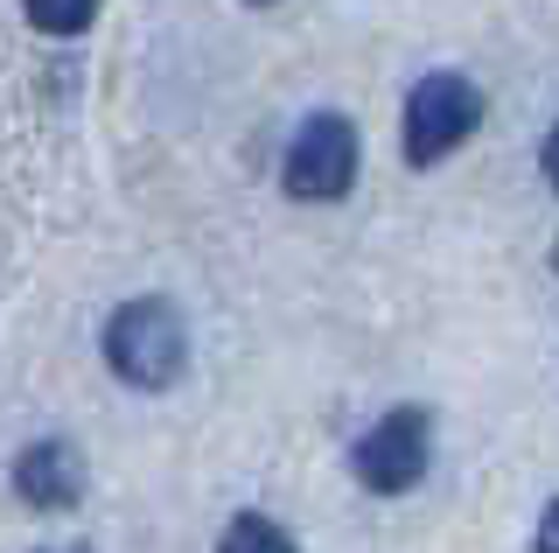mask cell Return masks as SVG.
<instances>
[{"instance_id":"11","label":"cell","mask_w":559,"mask_h":553,"mask_svg":"<svg viewBox=\"0 0 559 553\" xmlns=\"http://www.w3.org/2000/svg\"><path fill=\"white\" fill-rule=\"evenodd\" d=\"M252 8H266V0H252Z\"/></svg>"},{"instance_id":"2","label":"cell","mask_w":559,"mask_h":553,"mask_svg":"<svg viewBox=\"0 0 559 553\" xmlns=\"http://www.w3.org/2000/svg\"><path fill=\"white\" fill-rule=\"evenodd\" d=\"M476 127H483V92H476V84L454 78V71L419 78L413 98H406V162L413 168L448 162V154L462 148Z\"/></svg>"},{"instance_id":"4","label":"cell","mask_w":559,"mask_h":553,"mask_svg":"<svg viewBox=\"0 0 559 553\" xmlns=\"http://www.w3.org/2000/svg\"><path fill=\"white\" fill-rule=\"evenodd\" d=\"M280 183L301 203H336L357 183V127L343 113H314L301 119V133L287 141V162H280Z\"/></svg>"},{"instance_id":"9","label":"cell","mask_w":559,"mask_h":553,"mask_svg":"<svg viewBox=\"0 0 559 553\" xmlns=\"http://www.w3.org/2000/svg\"><path fill=\"white\" fill-rule=\"evenodd\" d=\"M538 162H546V183L559 189V119H552V133H546V148H538Z\"/></svg>"},{"instance_id":"12","label":"cell","mask_w":559,"mask_h":553,"mask_svg":"<svg viewBox=\"0 0 559 553\" xmlns=\"http://www.w3.org/2000/svg\"><path fill=\"white\" fill-rule=\"evenodd\" d=\"M552 267H559V252H552Z\"/></svg>"},{"instance_id":"5","label":"cell","mask_w":559,"mask_h":553,"mask_svg":"<svg viewBox=\"0 0 559 553\" xmlns=\"http://www.w3.org/2000/svg\"><path fill=\"white\" fill-rule=\"evenodd\" d=\"M14 491L28 511H70L84 497V456L70 442H28L14 456Z\"/></svg>"},{"instance_id":"10","label":"cell","mask_w":559,"mask_h":553,"mask_svg":"<svg viewBox=\"0 0 559 553\" xmlns=\"http://www.w3.org/2000/svg\"><path fill=\"white\" fill-rule=\"evenodd\" d=\"M70 553H92V546H70Z\"/></svg>"},{"instance_id":"6","label":"cell","mask_w":559,"mask_h":553,"mask_svg":"<svg viewBox=\"0 0 559 553\" xmlns=\"http://www.w3.org/2000/svg\"><path fill=\"white\" fill-rule=\"evenodd\" d=\"M217 553H301V546H294V532L273 526L266 511H238L231 526L217 532Z\"/></svg>"},{"instance_id":"8","label":"cell","mask_w":559,"mask_h":553,"mask_svg":"<svg viewBox=\"0 0 559 553\" xmlns=\"http://www.w3.org/2000/svg\"><path fill=\"white\" fill-rule=\"evenodd\" d=\"M532 553H559V497L538 511V532H532Z\"/></svg>"},{"instance_id":"1","label":"cell","mask_w":559,"mask_h":553,"mask_svg":"<svg viewBox=\"0 0 559 553\" xmlns=\"http://www.w3.org/2000/svg\"><path fill=\"white\" fill-rule=\"evenodd\" d=\"M105 365H112V378H127V386H140V392L175 386L182 365H189L182 316H175L168 302H154V295L119 302L112 316H105Z\"/></svg>"},{"instance_id":"7","label":"cell","mask_w":559,"mask_h":553,"mask_svg":"<svg viewBox=\"0 0 559 553\" xmlns=\"http://www.w3.org/2000/svg\"><path fill=\"white\" fill-rule=\"evenodd\" d=\"M22 8H28V22L43 28V36H78V28L98 14V0H22Z\"/></svg>"},{"instance_id":"3","label":"cell","mask_w":559,"mask_h":553,"mask_svg":"<svg viewBox=\"0 0 559 553\" xmlns=\"http://www.w3.org/2000/svg\"><path fill=\"white\" fill-rule=\"evenodd\" d=\"M427 456H433V427L419 407H392L384 421H371L349 448V470L371 497H406L419 476H427Z\"/></svg>"}]
</instances>
